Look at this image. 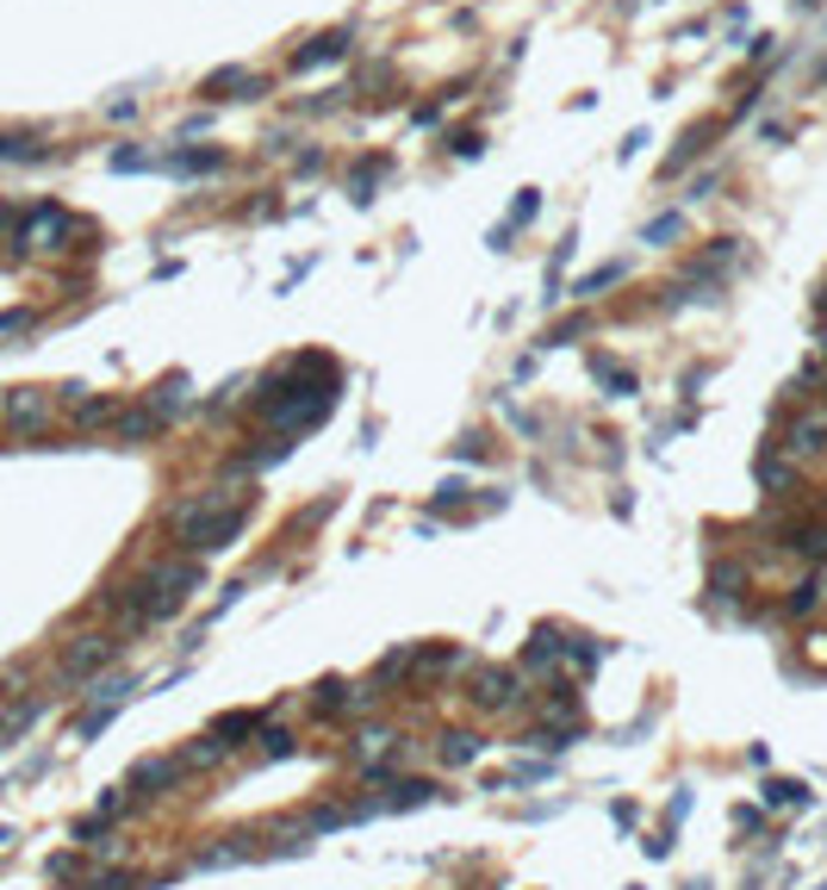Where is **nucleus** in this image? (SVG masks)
Here are the masks:
<instances>
[{"mask_svg":"<svg viewBox=\"0 0 827 890\" xmlns=\"http://www.w3.org/2000/svg\"><path fill=\"white\" fill-rule=\"evenodd\" d=\"M336 406V362L330 355H299L274 374V387L262 392V418H268L280 436L287 430H311L318 418H330Z\"/></svg>","mask_w":827,"mask_h":890,"instance_id":"obj_1","label":"nucleus"},{"mask_svg":"<svg viewBox=\"0 0 827 890\" xmlns=\"http://www.w3.org/2000/svg\"><path fill=\"white\" fill-rule=\"evenodd\" d=\"M193 585H199V567L193 561H156L150 573H137L125 592H106L100 604H118V611H125V629H150V623L174 617V611L187 604Z\"/></svg>","mask_w":827,"mask_h":890,"instance_id":"obj_2","label":"nucleus"},{"mask_svg":"<svg viewBox=\"0 0 827 890\" xmlns=\"http://www.w3.org/2000/svg\"><path fill=\"white\" fill-rule=\"evenodd\" d=\"M76 218L62 213V206H32V213L20 218V231H13V243L20 250H69L76 243Z\"/></svg>","mask_w":827,"mask_h":890,"instance_id":"obj_3","label":"nucleus"},{"mask_svg":"<svg viewBox=\"0 0 827 890\" xmlns=\"http://www.w3.org/2000/svg\"><path fill=\"white\" fill-rule=\"evenodd\" d=\"M517 692H522V678H517V666H473V678H467V697L480 704L485 717H498V710H510L517 704Z\"/></svg>","mask_w":827,"mask_h":890,"instance_id":"obj_4","label":"nucleus"},{"mask_svg":"<svg viewBox=\"0 0 827 890\" xmlns=\"http://www.w3.org/2000/svg\"><path fill=\"white\" fill-rule=\"evenodd\" d=\"M243 529V504H225V511H213V517H199L181 536V543L193 548V555H218V548H231V536Z\"/></svg>","mask_w":827,"mask_h":890,"instance_id":"obj_5","label":"nucleus"},{"mask_svg":"<svg viewBox=\"0 0 827 890\" xmlns=\"http://www.w3.org/2000/svg\"><path fill=\"white\" fill-rule=\"evenodd\" d=\"M143 411H150L162 430H169L181 411H193V380H187V374H169V380H156V387L143 392Z\"/></svg>","mask_w":827,"mask_h":890,"instance_id":"obj_6","label":"nucleus"},{"mask_svg":"<svg viewBox=\"0 0 827 890\" xmlns=\"http://www.w3.org/2000/svg\"><path fill=\"white\" fill-rule=\"evenodd\" d=\"M113 654H118L113 636H76L69 648H62V678H94Z\"/></svg>","mask_w":827,"mask_h":890,"instance_id":"obj_7","label":"nucleus"},{"mask_svg":"<svg viewBox=\"0 0 827 890\" xmlns=\"http://www.w3.org/2000/svg\"><path fill=\"white\" fill-rule=\"evenodd\" d=\"M784 455H790V461H815V455H827V406H808L803 418L790 424Z\"/></svg>","mask_w":827,"mask_h":890,"instance_id":"obj_8","label":"nucleus"},{"mask_svg":"<svg viewBox=\"0 0 827 890\" xmlns=\"http://www.w3.org/2000/svg\"><path fill=\"white\" fill-rule=\"evenodd\" d=\"M429 797H436L429 778H380V785H374V810H417Z\"/></svg>","mask_w":827,"mask_h":890,"instance_id":"obj_9","label":"nucleus"},{"mask_svg":"<svg viewBox=\"0 0 827 890\" xmlns=\"http://www.w3.org/2000/svg\"><path fill=\"white\" fill-rule=\"evenodd\" d=\"M7 424L13 430H44L50 424V392H38V387L13 392V399H7Z\"/></svg>","mask_w":827,"mask_h":890,"instance_id":"obj_10","label":"nucleus"},{"mask_svg":"<svg viewBox=\"0 0 827 890\" xmlns=\"http://www.w3.org/2000/svg\"><path fill=\"white\" fill-rule=\"evenodd\" d=\"M311 704H318L324 717H343V710H361V704H374V692H355L348 678H324V685H318V697H311Z\"/></svg>","mask_w":827,"mask_h":890,"instance_id":"obj_11","label":"nucleus"},{"mask_svg":"<svg viewBox=\"0 0 827 890\" xmlns=\"http://www.w3.org/2000/svg\"><path fill=\"white\" fill-rule=\"evenodd\" d=\"M174 778H181V760H137V766H131V791L137 797H156V791H169Z\"/></svg>","mask_w":827,"mask_h":890,"instance_id":"obj_12","label":"nucleus"},{"mask_svg":"<svg viewBox=\"0 0 827 890\" xmlns=\"http://www.w3.org/2000/svg\"><path fill=\"white\" fill-rule=\"evenodd\" d=\"M225 504H231V492H199V499H181V504H169V523L181 529V536H187L193 523H199V517H213V511H225Z\"/></svg>","mask_w":827,"mask_h":890,"instance_id":"obj_13","label":"nucleus"},{"mask_svg":"<svg viewBox=\"0 0 827 890\" xmlns=\"http://www.w3.org/2000/svg\"><path fill=\"white\" fill-rule=\"evenodd\" d=\"M348 50V32H324V38H311L299 57H292V69H318V62H336Z\"/></svg>","mask_w":827,"mask_h":890,"instance_id":"obj_14","label":"nucleus"},{"mask_svg":"<svg viewBox=\"0 0 827 890\" xmlns=\"http://www.w3.org/2000/svg\"><path fill=\"white\" fill-rule=\"evenodd\" d=\"M560 654H566V648H560V636H554V629H536V641L522 648V666H529V673H548V666H554Z\"/></svg>","mask_w":827,"mask_h":890,"instance_id":"obj_15","label":"nucleus"},{"mask_svg":"<svg viewBox=\"0 0 827 890\" xmlns=\"http://www.w3.org/2000/svg\"><path fill=\"white\" fill-rule=\"evenodd\" d=\"M225 754H231V748H225L218 735H199V741L187 748V754H181V773H206V766H218Z\"/></svg>","mask_w":827,"mask_h":890,"instance_id":"obj_16","label":"nucleus"},{"mask_svg":"<svg viewBox=\"0 0 827 890\" xmlns=\"http://www.w3.org/2000/svg\"><path fill=\"white\" fill-rule=\"evenodd\" d=\"M766 803H771V810H808V785H803V778H771Z\"/></svg>","mask_w":827,"mask_h":890,"instance_id":"obj_17","label":"nucleus"},{"mask_svg":"<svg viewBox=\"0 0 827 890\" xmlns=\"http://www.w3.org/2000/svg\"><path fill=\"white\" fill-rule=\"evenodd\" d=\"M411 666H417V648H392V654H386L380 666H374V685H399V678L411 673Z\"/></svg>","mask_w":827,"mask_h":890,"instance_id":"obj_18","label":"nucleus"},{"mask_svg":"<svg viewBox=\"0 0 827 890\" xmlns=\"http://www.w3.org/2000/svg\"><path fill=\"white\" fill-rule=\"evenodd\" d=\"M622 274H629V262H604V269H591V274H585V281H573V293H578V299H591V293L616 287Z\"/></svg>","mask_w":827,"mask_h":890,"instance_id":"obj_19","label":"nucleus"},{"mask_svg":"<svg viewBox=\"0 0 827 890\" xmlns=\"http://www.w3.org/2000/svg\"><path fill=\"white\" fill-rule=\"evenodd\" d=\"M169 169L174 174H213V169H225V150H181Z\"/></svg>","mask_w":827,"mask_h":890,"instance_id":"obj_20","label":"nucleus"},{"mask_svg":"<svg viewBox=\"0 0 827 890\" xmlns=\"http://www.w3.org/2000/svg\"><path fill=\"white\" fill-rule=\"evenodd\" d=\"M443 760H448V766H467V760H480V735H467V729H448V735H443Z\"/></svg>","mask_w":827,"mask_h":890,"instance_id":"obj_21","label":"nucleus"},{"mask_svg":"<svg viewBox=\"0 0 827 890\" xmlns=\"http://www.w3.org/2000/svg\"><path fill=\"white\" fill-rule=\"evenodd\" d=\"M591 374L604 380L610 392H635V374L622 368V362H610V355H591Z\"/></svg>","mask_w":827,"mask_h":890,"instance_id":"obj_22","label":"nucleus"},{"mask_svg":"<svg viewBox=\"0 0 827 890\" xmlns=\"http://www.w3.org/2000/svg\"><path fill=\"white\" fill-rule=\"evenodd\" d=\"M255 729H262V717H250V710H237V717H225L213 729L218 741H225V748H243V735H255Z\"/></svg>","mask_w":827,"mask_h":890,"instance_id":"obj_23","label":"nucleus"},{"mask_svg":"<svg viewBox=\"0 0 827 890\" xmlns=\"http://www.w3.org/2000/svg\"><path fill=\"white\" fill-rule=\"evenodd\" d=\"M156 430H162V424H156L143 406H137V411H118V436H125V443H143V436H156Z\"/></svg>","mask_w":827,"mask_h":890,"instance_id":"obj_24","label":"nucleus"},{"mask_svg":"<svg viewBox=\"0 0 827 890\" xmlns=\"http://www.w3.org/2000/svg\"><path fill=\"white\" fill-rule=\"evenodd\" d=\"M118 411H113V399H76V424L81 430H100V424H113Z\"/></svg>","mask_w":827,"mask_h":890,"instance_id":"obj_25","label":"nucleus"},{"mask_svg":"<svg viewBox=\"0 0 827 890\" xmlns=\"http://www.w3.org/2000/svg\"><path fill=\"white\" fill-rule=\"evenodd\" d=\"M0 162H44L38 137H0Z\"/></svg>","mask_w":827,"mask_h":890,"instance_id":"obj_26","label":"nucleus"},{"mask_svg":"<svg viewBox=\"0 0 827 890\" xmlns=\"http://www.w3.org/2000/svg\"><path fill=\"white\" fill-rule=\"evenodd\" d=\"M225 88H243V100H255V88H262V81H255V76H243V69H225V76H213V81H206V94H213V100H225Z\"/></svg>","mask_w":827,"mask_h":890,"instance_id":"obj_27","label":"nucleus"},{"mask_svg":"<svg viewBox=\"0 0 827 890\" xmlns=\"http://www.w3.org/2000/svg\"><path fill=\"white\" fill-rule=\"evenodd\" d=\"M790 548H796V555H822L827 561V523H803V529L790 536Z\"/></svg>","mask_w":827,"mask_h":890,"instance_id":"obj_28","label":"nucleus"},{"mask_svg":"<svg viewBox=\"0 0 827 890\" xmlns=\"http://www.w3.org/2000/svg\"><path fill=\"white\" fill-rule=\"evenodd\" d=\"M355 748L374 760V754H392V748H399V735H392V729H361V735H355Z\"/></svg>","mask_w":827,"mask_h":890,"instance_id":"obj_29","label":"nucleus"},{"mask_svg":"<svg viewBox=\"0 0 827 890\" xmlns=\"http://www.w3.org/2000/svg\"><path fill=\"white\" fill-rule=\"evenodd\" d=\"M88 890H143V878L137 871H100V878H88Z\"/></svg>","mask_w":827,"mask_h":890,"instance_id":"obj_30","label":"nucleus"},{"mask_svg":"<svg viewBox=\"0 0 827 890\" xmlns=\"http://www.w3.org/2000/svg\"><path fill=\"white\" fill-rule=\"evenodd\" d=\"M815 598H822V585H815V580H803L796 592H790V604H784V611H790V617H808V611H815Z\"/></svg>","mask_w":827,"mask_h":890,"instance_id":"obj_31","label":"nucleus"},{"mask_svg":"<svg viewBox=\"0 0 827 890\" xmlns=\"http://www.w3.org/2000/svg\"><path fill=\"white\" fill-rule=\"evenodd\" d=\"M25 330H32V306L0 311V343H7V336H25Z\"/></svg>","mask_w":827,"mask_h":890,"instance_id":"obj_32","label":"nucleus"},{"mask_svg":"<svg viewBox=\"0 0 827 890\" xmlns=\"http://www.w3.org/2000/svg\"><path fill=\"white\" fill-rule=\"evenodd\" d=\"M255 735H262V748H268V754H280V760L292 754V735H287V729H268V722H262Z\"/></svg>","mask_w":827,"mask_h":890,"instance_id":"obj_33","label":"nucleus"},{"mask_svg":"<svg viewBox=\"0 0 827 890\" xmlns=\"http://www.w3.org/2000/svg\"><path fill=\"white\" fill-rule=\"evenodd\" d=\"M678 225H685L678 213H659L654 225H647V243H666V237H678Z\"/></svg>","mask_w":827,"mask_h":890,"instance_id":"obj_34","label":"nucleus"},{"mask_svg":"<svg viewBox=\"0 0 827 890\" xmlns=\"http://www.w3.org/2000/svg\"><path fill=\"white\" fill-rule=\"evenodd\" d=\"M536 213H541V199H536V194H522L517 206H510V225H522V218H536Z\"/></svg>","mask_w":827,"mask_h":890,"instance_id":"obj_35","label":"nucleus"},{"mask_svg":"<svg viewBox=\"0 0 827 890\" xmlns=\"http://www.w3.org/2000/svg\"><path fill=\"white\" fill-rule=\"evenodd\" d=\"M76 866H81L76 853H57V859H50V878H69V871H76Z\"/></svg>","mask_w":827,"mask_h":890,"instance_id":"obj_36","label":"nucleus"},{"mask_svg":"<svg viewBox=\"0 0 827 890\" xmlns=\"http://www.w3.org/2000/svg\"><path fill=\"white\" fill-rule=\"evenodd\" d=\"M20 231V213H13V206H0V237H13Z\"/></svg>","mask_w":827,"mask_h":890,"instance_id":"obj_37","label":"nucleus"},{"mask_svg":"<svg viewBox=\"0 0 827 890\" xmlns=\"http://www.w3.org/2000/svg\"><path fill=\"white\" fill-rule=\"evenodd\" d=\"M815 585H822V598H827V567H822V580H815Z\"/></svg>","mask_w":827,"mask_h":890,"instance_id":"obj_38","label":"nucleus"},{"mask_svg":"<svg viewBox=\"0 0 827 890\" xmlns=\"http://www.w3.org/2000/svg\"><path fill=\"white\" fill-rule=\"evenodd\" d=\"M685 890H710V885H703V878H697V885H685Z\"/></svg>","mask_w":827,"mask_h":890,"instance_id":"obj_39","label":"nucleus"}]
</instances>
